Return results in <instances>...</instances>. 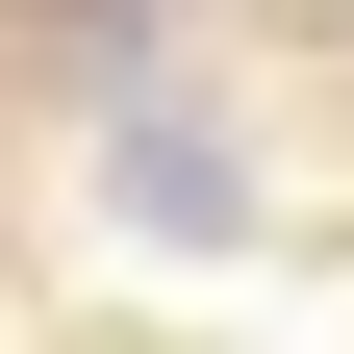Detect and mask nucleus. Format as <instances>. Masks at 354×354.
<instances>
[{
	"instance_id": "f257e3e1",
	"label": "nucleus",
	"mask_w": 354,
	"mask_h": 354,
	"mask_svg": "<svg viewBox=\"0 0 354 354\" xmlns=\"http://www.w3.org/2000/svg\"><path fill=\"white\" fill-rule=\"evenodd\" d=\"M127 228H152V253H253V152H228V127H177V102H127Z\"/></svg>"
},
{
	"instance_id": "f03ea898",
	"label": "nucleus",
	"mask_w": 354,
	"mask_h": 354,
	"mask_svg": "<svg viewBox=\"0 0 354 354\" xmlns=\"http://www.w3.org/2000/svg\"><path fill=\"white\" fill-rule=\"evenodd\" d=\"M51 76H76V102H127V76H152V0H51Z\"/></svg>"
}]
</instances>
